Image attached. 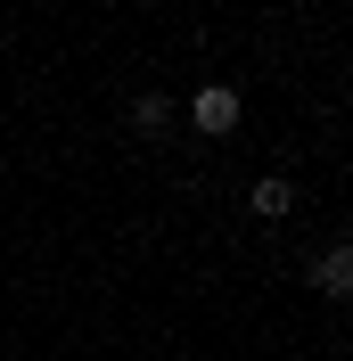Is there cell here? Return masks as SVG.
I'll list each match as a JSON object with an SVG mask.
<instances>
[{"mask_svg": "<svg viewBox=\"0 0 353 361\" xmlns=\"http://www.w3.org/2000/svg\"><path fill=\"white\" fill-rule=\"evenodd\" d=\"M239 115H246V99H239L230 82H198V90H189V123H198L205 140H230V132H239Z\"/></svg>", "mask_w": 353, "mask_h": 361, "instance_id": "cell-1", "label": "cell"}, {"mask_svg": "<svg viewBox=\"0 0 353 361\" xmlns=\"http://www.w3.org/2000/svg\"><path fill=\"white\" fill-rule=\"evenodd\" d=\"M164 123H173V99H164V90H140V99H132V132H140V140H156Z\"/></svg>", "mask_w": 353, "mask_h": 361, "instance_id": "cell-3", "label": "cell"}, {"mask_svg": "<svg viewBox=\"0 0 353 361\" xmlns=\"http://www.w3.org/2000/svg\"><path fill=\"white\" fill-rule=\"evenodd\" d=\"M312 288L337 295V304H353V238H337V247L312 255Z\"/></svg>", "mask_w": 353, "mask_h": 361, "instance_id": "cell-2", "label": "cell"}, {"mask_svg": "<svg viewBox=\"0 0 353 361\" xmlns=\"http://www.w3.org/2000/svg\"><path fill=\"white\" fill-rule=\"evenodd\" d=\"M246 205H255L263 222H280V214H296V189H287V180H255V189H246Z\"/></svg>", "mask_w": 353, "mask_h": 361, "instance_id": "cell-4", "label": "cell"}]
</instances>
